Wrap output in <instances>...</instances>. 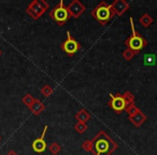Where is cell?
Instances as JSON below:
<instances>
[{
    "instance_id": "3957f363",
    "label": "cell",
    "mask_w": 157,
    "mask_h": 155,
    "mask_svg": "<svg viewBox=\"0 0 157 155\" xmlns=\"http://www.w3.org/2000/svg\"><path fill=\"white\" fill-rule=\"evenodd\" d=\"M92 16L100 23L102 26L107 25L110 21L112 20V17H114V13L111 9V6L109 3H107L105 1H101L96 8L92 11Z\"/></svg>"
},
{
    "instance_id": "4fadbf2b",
    "label": "cell",
    "mask_w": 157,
    "mask_h": 155,
    "mask_svg": "<svg viewBox=\"0 0 157 155\" xmlns=\"http://www.w3.org/2000/svg\"><path fill=\"white\" fill-rule=\"evenodd\" d=\"M74 118H75V120L78 121V122L80 123H87L88 121L90 120V118H92V115L90 114V112H87V110L85 109H81L80 111H78L75 113V115H74Z\"/></svg>"
},
{
    "instance_id": "9c48e42d",
    "label": "cell",
    "mask_w": 157,
    "mask_h": 155,
    "mask_svg": "<svg viewBox=\"0 0 157 155\" xmlns=\"http://www.w3.org/2000/svg\"><path fill=\"white\" fill-rule=\"evenodd\" d=\"M110 6H111L114 15L117 16H122L129 9V2H127L125 0H114Z\"/></svg>"
},
{
    "instance_id": "ffe728a7",
    "label": "cell",
    "mask_w": 157,
    "mask_h": 155,
    "mask_svg": "<svg viewBox=\"0 0 157 155\" xmlns=\"http://www.w3.org/2000/svg\"><path fill=\"white\" fill-rule=\"evenodd\" d=\"M122 56L125 60H131V59L136 56V53L132 52L131 50H129V48H126V50L122 53Z\"/></svg>"
},
{
    "instance_id": "7c38bea8",
    "label": "cell",
    "mask_w": 157,
    "mask_h": 155,
    "mask_svg": "<svg viewBox=\"0 0 157 155\" xmlns=\"http://www.w3.org/2000/svg\"><path fill=\"white\" fill-rule=\"evenodd\" d=\"M44 109H45V106H44V103H42V101H40L39 99H36L35 103L29 107V110L33 112V115H39V114H41L42 112L44 111Z\"/></svg>"
},
{
    "instance_id": "44dd1931",
    "label": "cell",
    "mask_w": 157,
    "mask_h": 155,
    "mask_svg": "<svg viewBox=\"0 0 157 155\" xmlns=\"http://www.w3.org/2000/svg\"><path fill=\"white\" fill-rule=\"evenodd\" d=\"M53 88L51 87L48 84H46V85H44V86H42V88H41V94L43 95L44 97H50L51 95L53 94Z\"/></svg>"
},
{
    "instance_id": "d6986e66",
    "label": "cell",
    "mask_w": 157,
    "mask_h": 155,
    "mask_svg": "<svg viewBox=\"0 0 157 155\" xmlns=\"http://www.w3.org/2000/svg\"><path fill=\"white\" fill-rule=\"evenodd\" d=\"M125 111L128 113V116H131V115H133V114L138 113V112L140 111V109L136 106V103H132V105L127 106L126 109H125Z\"/></svg>"
},
{
    "instance_id": "277c9868",
    "label": "cell",
    "mask_w": 157,
    "mask_h": 155,
    "mask_svg": "<svg viewBox=\"0 0 157 155\" xmlns=\"http://www.w3.org/2000/svg\"><path fill=\"white\" fill-rule=\"evenodd\" d=\"M50 17H52V20L55 21L58 26H63L67 23V21L70 18V14L63 0H60L58 5L55 6L50 11Z\"/></svg>"
},
{
    "instance_id": "7402d4cb",
    "label": "cell",
    "mask_w": 157,
    "mask_h": 155,
    "mask_svg": "<svg viewBox=\"0 0 157 155\" xmlns=\"http://www.w3.org/2000/svg\"><path fill=\"white\" fill-rule=\"evenodd\" d=\"M82 148H83V150L86 151V152H92L93 151L92 140H85V141L82 143Z\"/></svg>"
},
{
    "instance_id": "2e32d148",
    "label": "cell",
    "mask_w": 157,
    "mask_h": 155,
    "mask_svg": "<svg viewBox=\"0 0 157 155\" xmlns=\"http://www.w3.org/2000/svg\"><path fill=\"white\" fill-rule=\"evenodd\" d=\"M123 97H124L125 101H126V105L129 106V105H132V103H135V96L132 95V93H130L129 91L125 92L123 94Z\"/></svg>"
},
{
    "instance_id": "ac0fdd59",
    "label": "cell",
    "mask_w": 157,
    "mask_h": 155,
    "mask_svg": "<svg viewBox=\"0 0 157 155\" xmlns=\"http://www.w3.org/2000/svg\"><path fill=\"white\" fill-rule=\"evenodd\" d=\"M48 150H50V152L52 153L53 155H57L59 152H60L61 146L59 145L57 142H52V143L48 145Z\"/></svg>"
},
{
    "instance_id": "603a6c76",
    "label": "cell",
    "mask_w": 157,
    "mask_h": 155,
    "mask_svg": "<svg viewBox=\"0 0 157 155\" xmlns=\"http://www.w3.org/2000/svg\"><path fill=\"white\" fill-rule=\"evenodd\" d=\"M6 155H18L17 153L15 152V151H13V150H11V151H9V152L7 153Z\"/></svg>"
},
{
    "instance_id": "7a4b0ae2",
    "label": "cell",
    "mask_w": 157,
    "mask_h": 155,
    "mask_svg": "<svg viewBox=\"0 0 157 155\" xmlns=\"http://www.w3.org/2000/svg\"><path fill=\"white\" fill-rule=\"evenodd\" d=\"M130 21V27H131V35L125 40L124 44L127 46V48L131 50L132 52L136 53V55L139 52H141L146 45H147V41L136 30L135 23H133L132 17L129 18Z\"/></svg>"
},
{
    "instance_id": "52a82bcc",
    "label": "cell",
    "mask_w": 157,
    "mask_h": 155,
    "mask_svg": "<svg viewBox=\"0 0 157 155\" xmlns=\"http://www.w3.org/2000/svg\"><path fill=\"white\" fill-rule=\"evenodd\" d=\"M108 106L115 112L116 114H121L122 112L125 111L127 105L125 101L124 97L122 94L117 93V94H110V100L108 103Z\"/></svg>"
},
{
    "instance_id": "5bb4252c",
    "label": "cell",
    "mask_w": 157,
    "mask_h": 155,
    "mask_svg": "<svg viewBox=\"0 0 157 155\" xmlns=\"http://www.w3.org/2000/svg\"><path fill=\"white\" fill-rule=\"evenodd\" d=\"M139 22H140V24L142 25L143 27H148V26H151V25L154 23V20H153V17L150 15V14H147V13H144L143 15L140 17V20H139Z\"/></svg>"
},
{
    "instance_id": "6da1fadb",
    "label": "cell",
    "mask_w": 157,
    "mask_h": 155,
    "mask_svg": "<svg viewBox=\"0 0 157 155\" xmlns=\"http://www.w3.org/2000/svg\"><path fill=\"white\" fill-rule=\"evenodd\" d=\"M92 144L94 155H111L118 148V144L105 130L98 131L92 139Z\"/></svg>"
},
{
    "instance_id": "ba28073f",
    "label": "cell",
    "mask_w": 157,
    "mask_h": 155,
    "mask_svg": "<svg viewBox=\"0 0 157 155\" xmlns=\"http://www.w3.org/2000/svg\"><path fill=\"white\" fill-rule=\"evenodd\" d=\"M67 9L70 14V17L73 18H78L86 11V7L78 0H73L72 2H70L67 6Z\"/></svg>"
},
{
    "instance_id": "9a60e30c",
    "label": "cell",
    "mask_w": 157,
    "mask_h": 155,
    "mask_svg": "<svg viewBox=\"0 0 157 155\" xmlns=\"http://www.w3.org/2000/svg\"><path fill=\"white\" fill-rule=\"evenodd\" d=\"M73 127H74V129H75L76 133H78L80 135H82V134H84L86 130H87V125H86L85 123L78 122V123H75V124H74Z\"/></svg>"
},
{
    "instance_id": "30bf717a",
    "label": "cell",
    "mask_w": 157,
    "mask_h": 155,
    "mask_svg": "<svg viewBox=\"0 0 157 155\" xmlns=\"http://www.w3.org/2000/svg\"><path fill=\"white\" fill-rule=\"evenodd\" d=\"M48 125H45L43 128V133H42L41 137L38 138V139L33 140V144H31V146H33V150L35 151L36 153H43L44 151L46 150V142L45 140H44V136H45L46 134V130H48Z\"/></svg>"
},
{
    "instance_id": "8992f818",
    "label": "cell",
    "mask_w": 157,
    "mask_h": 155,
    "mask_svg": "<svg viewBox=\"0 0 157 155\" xmlns=\"http://www.w3.org/2000/svg\"><path fill=\"white\" fill-rule=\"evenodd\" d=\"M60 48L63 52H65L68 56L72 57L76 54L81 48V44L78 43L70 33V31H67V39L60 44Z\"/></svg>"
},
{
    "instance_id": "5b68a950",
    "label": "cell",
    "mask_w": 157,
    "mask_h": 155,
    "mask_svg": "<svg viewBox=\"0 0 157 155\" xmlns=\"http://www.w3.org/2000/svg\"><path fill=\"white\" fill-rule=\"evenodd\" d=\"M48 7H50L48 3L44 0H33L27 7L26 12L33 20L37 21L43 15V13L48 9Z\"/></svg>"
},
{
    "instance_id": "cb8c5ba5",
    "label": "cell",
    "mask_w": 157,
    "mask_h": 155,
    "mask_svg": "<svg viewBox=\"0 0 157 155\" xmlns=\"http://www.w3.org/2000/svg\"><path fill=\"white\" fill-rule=\"evenodd\" d=\"M1 54H2V52H1V50H0V56H1Z\"/></svg>"
},
{
    "instance_id": "8fae6325",
    "label": "cell",
    "mask_w": 157,
    "mask_h": 155,
    "mask_svg": "<svg viewBox=\"0 0 157 155\" xmlns=\"http://www.w3.org/2000/svg\"><path fill=\"white\" fill-rule=\"evenodd\" d=\"M128 118L136 127H140L146 121V115L140 110L138 113L133 114V115H131V116H128Z\"/></svg>"
},
{
    "instance_id": "e0dca14e",
    "label": "cell",
    "mask_w": 157,
    "mask_h": 155,
    "mask_svg": "<svg viewBox=\"0 0 157 155\" xmlns=\"http://www.w3.org/2000/svg\"><path fill=\"white\" fill-rule=\"evenodd\" d=\"M35 100H36V98H33V95H30V94H26L24 97L22 98V101H23V103H24L26 107H30L31 105H33V103H35Z\"/></svg>"
}]
</instances>
